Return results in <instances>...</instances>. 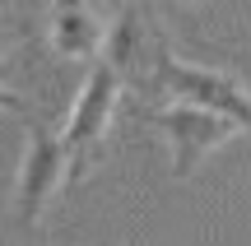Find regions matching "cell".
Instances as JSON below:
<instances>
[{
	"label": "cell",
	"instance_id": "1",
	"mask_svg": "<svg viewBox=\"0 0 251 246\" xmlns=\"http://www.w3.org/2000/svg\"><path fill=\"white\" fill-rule=\"evenodd\" d=\"M117 98H121V70L112 61L89 65V79H84L79 98H75V107H70V121H65V130H61V149H65V158H70V181L84 177L93 149L102 144V135H107V126H112V112H117Z\"/></svg>",
	"mask_w": 251,
	"mask_h": 246
},
{
	"label": "cell",
	"instance_id": "2",
	"mask_svg": "<svg viewBox=\"0 0 251 246\" xmlns=\"http://www.w3.org/2000/svg\"><path fill=\"white\" fill-rule=\"evenodd\" d=\"M65 181H70V158L61 149V135H51L47 126H33L24 163H19V181H14V219L33 228L47 214V204L61 195Z\"/></svg>",
	"mask_w": 251,
	"mask_h": 246
},
{
	"label": "cell",
	"instance_id": "3",
	"mask_svg": "<svg viewBox=\"0 0 251 246\" xmlns=\"http://www.w3.org/2000/svg\"><path fill=\"white\" fill-rule=\"evenodd\" d=\"M153 126H163V135L172 139V177H191L209 149L228 144L237 135V126L228 116H219L209 107H196V102H177V107L158 112Z\"/></svg>",
	"mask_w": 251,
	"mask_h": 246
},
{
	"label": "cell",
	"instance_id": "4",
	"mask_svg": "<svg viewBox=\"0 0 251 246\" xmlns=\"http://www.w3.org/2000/svg\"><path fill=\"white\" fill-rule=\"evenodd\" d=\"M98 0H56L51 9V46L61 61H89L102 42V19L93 14Z\"/></svg>",
	"mask_w": 251,
	"mask_h": 246
},
{
	"label": "cell",
	"instance_id": "5",
	"mask_svg": "<svg viewBox=\"0 0 251 246\" xmlns=\"http://www.w3.org/2000/svg\"><path fill=\"white\" fill-rule=\"evenodd\" d=\"M0 107H5V112H24V98L9 93V89H0Z\"/></svg>",
	"mask_w": 251,
	"mask_h": 246
},
{
	"label": "cell",
	"instance_id": "6",
	"mask_svg": "<svg viewBox=\"0 0 251 246\" xmlns=\"http://www.w3.org/2000/svg\"><path fill=\"white\" fill-rule=\"evenodd\" d=\"M98 9H107V14H126V0H98Z\"/></svg>",
	"mask_w": 251,
	"mask_h": 246
},
{
	"label": "cell",
	"instance_id": "7",
	"mask_svg": "<svg viewBox=\"0 0 251 246\" xmlns=\"http://www.w3.org/2000/svg\"><path fill=\"white\" fill-rule=\"evenodd\" d=\"M9 42H14V28H9V23H0V56H5V46Z\"/></svg>",
	"mask_w": 251,
	"mask_h": 246
}]
</instances>
